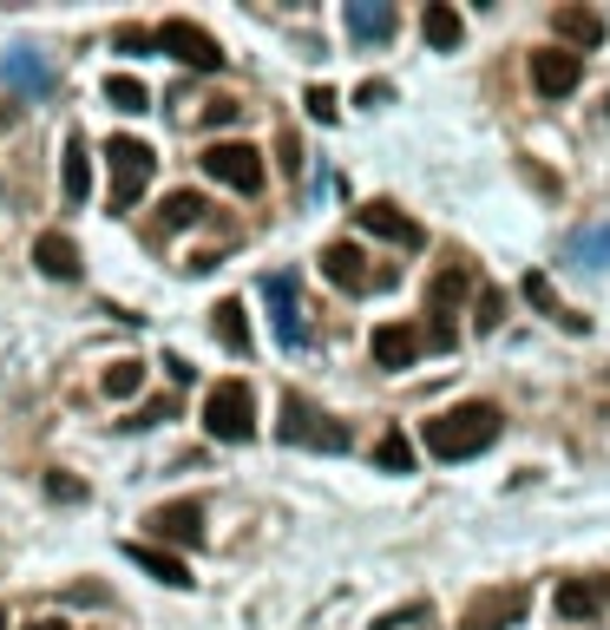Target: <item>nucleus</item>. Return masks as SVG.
<instances>
[{"label": "nucleus", "mask_w": 610, "mask_h": 630, "mask_svg": "<svg viewBox=\"0 0 610 630\" xmlns=\"http://www.w3.org/2000/svg\"><path fill=\"white\" fill-rule=\"evenodd\" d=\"M499 408L492 401H460V408H447V414L427 420V453L433 460H473V453H486L492 440H499Z\"/></svg>", "instance_id": "obj_1"}, {"label": "nucleus", "mask_w": 610, "mask_h": 630, "mask_svg": "<svg viewBox=\"0 0 610 630\" xmlns=\"http://www.w3.org/2000/svg\"><path fill=\"white\" fill-rule=\"evenodd\" d=\"M276 433L289 440V447H316V453H348V420L322 414L309 394H282V420H276Z\"/></svg>", "instance_id": "obj_2"}, {"label": "nucleus", "mask_w": 610, "mask_h": 630, "mask_svg": "<svg viewBox=\"0 0 610 630\" xmlns=\"http://www.w3.org/2000/svg\"><path fill=\"white\" fill-rule=\"evenodd\" d=\"M203 433L210 440H230V447L257 433V394H250V381H217L203 394Z\"/></svg>", "instance_id": "obj_3"}, {"label": "nucleus", "mask_w": 610, "mask_h": 630, "mask_svg": "<svg viewBox=\"0 0 610 630\" xmlns=\"http://www.w3.org/2000/svg\"><path fill=\"white\" fill-rule=\"evenodd\" d=\"M203 178H217V184H230V191H263V151L257 144H243V139H217V144H203Z\"/></svg>", "instance_id": "obj_4"}, {"label": "nucleus", "mask_w": 610, "mask_h": 630, "mask_svg": "<svg viewBox=\"0 0 610 630\" xmlns=\"http://www.w3.org/2000/svg\"><path fill=\"white\" fill-rule=\"evenodd\" d=\"M106 164H112V210H132L144 198V184L158 178V158L144 139H112L106 144Z\"/></svg>", "instance_id": "obj_5"}, {"label": "nucleus", "mask_w": 610, "mask_h": 630, "mask_svg": "<svg viewBox=\"0 0 610 630\" xmlns=\"http://www.w3.org/2000/svg\"><path fill=\"white\" fill-rule=\"evenodd\" d=\"M151 40H158V53L184 60L191 72H217V67H223V47H217V33H210V27H198V20H164Z\"/></svg>", "instance_id": "obj_6"}, {"label": "nucleus", "mask_w": 610, "mask_h": 630, "mask_svg": "<svg viewBox=\"0 0 610 630\" xmlns=\"http://www.w3.org/2000/svg\"><path fill=\"white\" fill-rule=\"evenodd\" d=\"M263 302H270L276 342H282V349H302V342H309V322H302V289H296L289 270H270V277H263Z\"/></svg>", "instance_id": "obj_7"}, {"label": "nucleus", "mask_w": 610, "mask_h": 630, "mask_svg": "<svg viewBox=\"0 0 610 630\" xmlns=\"http://www.w3.org/2000/svg\"><path fill=\"white\" fill-rule=\"evenodd\" d=\"M151 539L158 546H203V499H171V506H151L144 512Z\"/></svg>", "instance_id": "obj_8"}, {"label": "nucleus", "mask_w": 610, "mask_h": 630, "mask_svg": "<svg viewBox=\"0 0 610 630\" xmlns=\"http://www.w3.org/2000/svg\"><path fill=\"white\" fill-rule=\"evenodd\" d=\"M526 618V584H499V591H479L473 604H467V618L460 630H506Z\"/></svg>", "instance_id": "obj_9"}, {"label": "nucleus", "mask_w": 610, "mask_h": 630, "mask_svg": "<svg viewBox=\"0 0 610 630\" xmlns=\"http://www.w3.org/2000/svg\"><path fill=\"white\" fill-rule=\"evenodd\" d=\"M354 223H361L368 237H381V243H401V250H420V243H427V230H420L401 204H388V198L361 204V210H354Z\"/></svg>", "instance_id": "obj_10"}, {"label": "nucleus", "mask_w": 610, "mask_h": 630, "mask_svg": "<svg viewBox=\"0 0 610 630\" xmlns=\"http://www.w3.org/2000/svg\"><path fill=\"white\" fill-rule=\"evenodd\" d=\"M126 559H132L144 578L171 584V591H191V584H198V578H191V564L178 559V552H164V546H151V539H132V546H126Z\"/></svg>", "instance_id": "obj_11"}, {"label": "nucleus", "mask_w": 610, "mask_h": 630, "mask_svg": "<svg viewBox=\"0 0 610 630\" xmlns=\"http://www.w3.org/2000/svg\"><path fill=\"white\" fill-rule=\"evenodd\" d=\"M578 79H584V60H578V53H564V47L532 53V86H539L544 99H564V92H578Z\"/></svg>", "instance_id": "obj_12"}, {"label": "nucleus", "mask_w": 610, "mask_h": 630, "mask_svg": "<svg viewBox=\"0 0 610 630\" xmlns=\"http://www.w3.org/2000/svg\"><path fill=\"white\" fill-rule=\"evenodd\" d=\"M33 263H40V277H53V282H79V243H72L67 230H40L33 237Z\"/></svg>", "instance_id": "obj_13"}, {"label": "nucleus", "mask_w": 610, "mask_h": 630, "mask_svg": "<svg viewBox=\"0 0 610 630\" xmlns=\"http://www.w3.org/2000/svg\"><path fill=\"white\" fill-rule=\"evenodd\" d=\"M368 349H374V368H413L427 342H420V329H413V322H381Z\"/></svg>", "instance_id": "obj_14"}, {"label": "nucleus", "mask_w": 610, "mask_h": 630, "mask_svg": "<svg viewBox=\"0 0 610 630\" xmlns=\"http://www.w3.org/2000/svg\"><path fill=\"white\" fill-rule=\"evenodd\" d=\"M322 277L336 282V289H348V296H361V289H374V282H381L354 243H329V250H322Z\"/></svg>", "instance_id": "obj_15"}, {"label": "nucleus", "mask_w": 610, "mask_h": 630, "mask_svg": "<svg viewBox=\"0 0 610 630\" xmlns=\"http://www.w3.org/2000/svg\"><path fill=\"white\" fill-rule=\"evenodd\" d=\"M0 79H7V86H20V92H33V99H47V92H53V86H60V72L47 67V60H40V53H27V47H20V53H7V60H0Z\"/></svg>", "instance_id": "obj_16"}, {"label": "nucleus", "mask_w": 610, "mask_h": 630, "mask_svg": "<svg viewBox=\"0 0 610 630\" xmlns=\"http://www.w3.org/2000/svg\"><path fill=\"white\" fill-rule=\"evenodd\" d=\"M341 20H348V33H354L361 47H374V40H388V33H394V7H388V0H348V13H341Z\"/></svg>", "instance_id": "obj_17"}, {"label": "nucleus", "mask_w": 610, "mask_h": 630, "mask_svg": "<svg viewBox=\"0 0 610 630\" xmlns=\"http://www.w3.org/2000/svg\"><path fill=\"white\" fill-rule=\"evenodd\" d=\"M551 33L564 40V53H571V47H598V40H604V13H591V7H558V13H551Z\"/></svg>", "instance_id": "obj_18"}, {"label": "nucleus", "mask_w": 610, "mask_h": 630, "mask_svg": "<svg viewBox=\"0 0 610 630\" xmlns=\"http://www.w3.org/2000/svg\"><path fill=\"white\" fill-rule=\"evenodd\" d=\"M210 336H217L230 354H250V316H243V302H237V296H223V302L210 309Z\"/></svg>", "instance_id": "obj_19"}, {"label": "nucleus", "mask_w": 610, "mask_h": 630, "mask_svg": "<svg viewBox=\"0 0 610 630\" xmlns=\"http://www.w3.org/2000/svg\"><path fill=\"white\" fill-rule=\"evenodd\" d=\"M604 611V591L591 584V578H564L558 584V618H571V624H591Z\"/></svg>", "instance_id": "obj_20"}, {"label": "nucleus", "mask_w": 610, "mask_h": 630, "mask_svg": "<svg viewBox=\"0 0 610 630\" xmlns=\"http://www.w3.org/2000/svg\"><path fill=\"white\" fill-rule=\"evenodd\" d=\"M564 263H578V270H604L610 263V217L604 223H584V230L564 243Z\"/></svg>", "instance_id": "obj_21"}, {"label": "nucleus", "mask_w": 610, "mask_h": 630, "mask_svg": "<svg viewBox=\"0 0 610 630\" xmlns=\"http://www.w3.org/2000/svg\"><path fill=\"white\" fill-rule=\"evenodd\" d=\"M420 33H427V47H433V53H453V47H460V33H467V20H460L447 0H433V7L420 13Z\"/></svg>", "instance_id": "obj_22"}, {"label": "nucleus", "mask_w": 610, "mask_h": 630, "mask_svg": "<svg viewBox=\"0 0 610 630\" xmlns=\"http://www.w3.org/2000/svg\"><path fill=\"white\" fill-rule=\"evenodd\" d=\"M60 184H67V204H86V198H92V158H86V139H79V132L67 139V164H60Z\"/></svg>", "instance_id": "obj_23"}, {"label": "nucleus", "mask_w": 610, "mask_h": 630, "mask_svg": "<svg viewBox=\"0 0 610 630\" xmlns=\"http://www.w3.org/2000/svg\"><path fill=\"white\" fill-rule=\"evenodd\" d=\"M519 289H526V302H532V309H544V316H551V322H564V329H571V336H584V329H591V322H584V316H564V309H558V289H551V282H544L539 270H532V277L519 282Z\"/></svg>", "instance_id": "obj_24"}, {"label": "nucleus", "mask_w": 610, "mask_h": 630, "mask_svg": "<svg viewBox=\"0 0 610 630\" xmlns=\"http://www.w3.org/2000/svg\"><path fill=\"white\" fill-rule=\"evenodd\" d=\"M106 106H112V112H144L151 92H144V79H132V72H112V79H106Z\"/></svg>", "instance_id": "obj_25"}, {"label": "nucleus", "mask_w": 610, "mask_h": 630, "mask_svg": "<svg viewBox=\"0 0 610 630\" xmlns=\"http://www.w3.org/2000/svg\"><path fill=\"white\" fill-rule=\"evenodd\" d=\"M99 388H106V394H112V401H132L138 388H144V361H112V368H106V381H99Z\"/></svg>", "instance_id": "obj_26"}, {"label": "nucleus", "mask_w": 610, "mask_h": 630, "mask_svg": "<svg viewBox=\"0 0 610 630\" xmlns=\"http://www.w3.org/2000/svg\"><path fill=\"white\" fill-rule=\"evenodd\" d=\"M374 467H381V473H413V440H407V433H381Z\"/></svg>", "instance_id": "obj_27"}, {"label": "nucleus", "mask_w": 610, "mask_h": 630, "mask_svg": "<svg viewBox=\"0 0 610 630\" xmlns=\"http://www.w3.org/2000/svg\"><path fill=\"white\" fill-rule=\"evenodd\" d=\"M198 217H203V198H198V191H171V198H164V230H191Z\"/></svg>", "instance_id": "obj_28"}, {"label": "nucleus", "mask_w": 610, "mask_h": 630, "mask_svg": "<svg viewBox=\"0 0 610 630\" xmlns=\"http://www.w3.org/2000/svg\"><path fill=\"white\" fill-rule=\"evenodd\" d=\"M460 296H467V270L453 263V270H440V282H433V316L447 322V302H460Z\"/></svg>", "instance_id": "obj_29"}, {"label": "nucleus", "mask_w": 610, "mask_h": 630, "mask_svg": "<svg viewBox=\"0 0 610 630\" xmlns=\"http://www.w3.org/2000/svg\"><path fill=\"white\" fill-rule=\"evenodd\" d=\"M302 106H309V119H322V126H336V92H329V86H309V99H302Z\"/></svg>", "instance_id": "obj_30"}, {"label": "nucleus", "mask_w": 610, "mask_h": 630, "mask_svg": "<svg viewBox=\"0 0 610 630\" xmlns=\"http://www.w3.org/2000/svg\"><path fill=\"white\" fill-rule=\"evenodd\" d=\"M112 47H119V53H158V40H151L144 27H119V33H112Z\"/></svg>", "instance_id": "obj_31"}, {"label": "nucleus", "mask_w": 610, "mask_h": 630, "mask_svg": "<svg viewBox=\"0 0 610 630\" xmlns=\"http://www.w3.org/2000/svg\"><path fill=\"white\" fill-rule=\"evenodd\" d=\"M499 316H506V296L499 289H479V329H499Z\"/></svg>", "instance_id": "obj_32"}, {"label": "nucleus", "mask_w": 610, "mask_h": 630, "mask_svg": "<svg viewBox=\"0 0 610 630\" xmlns=\"http://www.w3.org/2000/svg\"><path fill=\"white\" fill-rule=\"evenodd\" d=\"M158 420H171V401H144V408H138L126 427H158Z\"/></svg>", "instance_id": "obj_33"}, {"label": "nucleus", "mask_w": 610, "mask_h": 630, "mask_svg": "<svg viewBox=\"0 0 610 630\" xmlns=\"http://www.w3.org/2000/svg\"><path fill=\"white\" fill-rule=\"evenodd\" d=\"M388 99H394V92H388V86H381V79H368V86H361V92H354V106H368V112H374V106H388Z\"/></svg>", "instance_id": "obj_34"}, {"label": "nucleus", "mask_w": 610, "mask_h": 630, "mask_svg": "<svg viewBox=\"0 0 610 630\" xmlns=\"http://www.w3.org/2000/svg\"><path fill=\"white\" fill-rule=\"evenodd\" d=\"M47 492H53V499H86V487H79V480H60V473L47 480Z\"/></svg>", "instance_id": "obj_35"}, {"label": "nucleus", "mask_w": 610, "mask_h": 630, "mask_svg": "<svg viewBox=\"0 0 610 630\" xmlns=\"http://www.w3.org/2000/svg\"><path fill=\"white\" fill-rule=\"evenodd\" d=\"M27 630H67V624H53V618H40V624H27Z\"/></svg>", "instance_id": "obj_36"}, {"label": "nucleus", "mask_w": 610, "mask_h": 630, "mask_svg": "<svg viewBox=\"0 0 610 630\" xmlns=\"http://www.w3.org/2000/svg\"><path fill=\"white\" fill-rule=\"evenodd\" d=\"M0 630H7V611H0Z\"/></svg>", "instance_id": "obj_37"}, {"label": "nucleus", "mask_w": 610, "mask_h": 630, "mask_svg": "<svg viewBox=\"0 0 610 630\" xmlns=\"http://www.w3.org/2000/svg\"><path fill=\"white\" fill-rule=\"evenodd\" d=\"M604 112H610V106H604Z\"/></svg>", "instance_id": "obj_38"}]
</instances>
